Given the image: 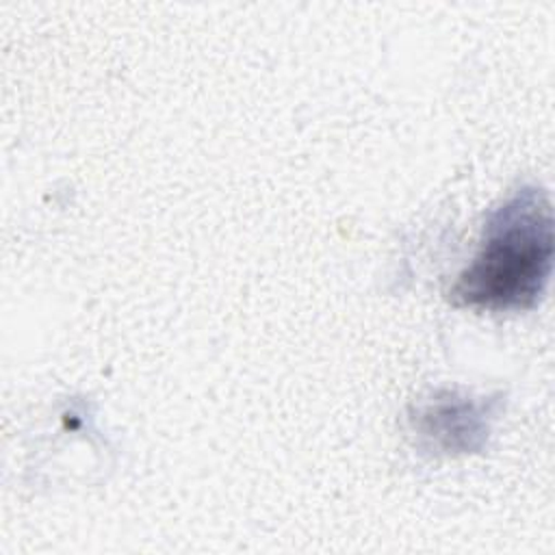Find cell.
Returning <instances> with one entry per match:
<instances>
[{"mask_svg":"<svg viewBox=\"0 0 555 555\" xmlns=\"http://www.w3.org/2000/svg\"><path fill=\"white\" fill-rule=\"evenodd\" d=\"M553 208L538 186H520L483 225L479 249L449 291L455 306L525 310L546 288L553 267Z\"/></svg>","mask_w":555,"mask_h":555,"instance_id":"1","label":"cell"},{"mask_svg":"<svg viewBox=\"0 0 555 555\" xmlns=\"http://www.w3.org/2000/svg\"><path fill=\"white\" fill-rule=\"evenodd\" d=\"M481 416V403L449 397L427 405L418 421L423 425V436L434 438V442H440L447 451H457L473 449V438L488 429Z\"/></svg>","mask_w":555,"mask_h":555,"instance_id":"2","label":"cell"}]
</instances>
